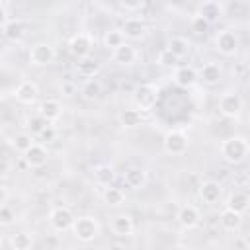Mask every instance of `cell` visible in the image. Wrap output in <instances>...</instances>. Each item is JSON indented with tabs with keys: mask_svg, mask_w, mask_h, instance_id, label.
Masks as SVG:
<instances>
[{
	"mask_svg": "<svg viewBox=\"0 0 250 250\" xmlns=\"http://www.w3.org/2000/svg\"><path fill=\"white\" fill-rule=\"evenodd\" d=\"M55 47L51 43H45V41H39L35 45H31L29 49V62L33 66H47L55 61Z\"/></svg>",
	"mask_w": 250,
	"mask_h": 250,
	"instance_id": "6",
	"label": "cell"
},
{
	"mask_svg": "<svg viewBox=\"0 0 250 250\" xmlns=\"http://www.w3.org/2000/svg\"><path fill=\"white\" fill-rule=\"evenodd\" d=\"M121 33H123V37L137 41V39H143V37H145L146 25H145L139 18H127V20L123 21V25H121Z\"/></svg>",
	"mask_w": 250,
	"mask_h": 250,
	"instance_id": "15",
	"label": "cell"
},
{
	"mask_svg": "<svg viewBox=\"0 0 250 250\" xmlns=\"http://www.w3.org/2000/svg\"><path fill=\"white\" fill-rule=\"evenodd\" d=\"M242 98L236 94V92H225L221 98H219V113L225 115V117H238L240 111H242Z\"/></svg>",
	"mask_w": 250,
	"mask_h": 250,
	"instance_id": "8",
	"label": "cell"
},
{
	"mask_svg": "<svg viewBox=\"0 0 250 250\" xmlns=\"http://www.w3.org/2000/svg\"><path fill=\"white\" fill-rule=\"evenodd\" d=\"M72 234L76 240L80 242H92L98 238L100 234V225L94 217L90 215H82V217H76L74 225H72Z\"/></svg>",
	"mask_w": 250,
	"mask_h": 250,
	"instance_id": "2",
	"label": "cell"
},
{
	"mask_svg": "<svg viewBox=\"0 0 250 250\" xmlns=\"http://www.w3.org/2000/svg\"><path fill=\"white\" fill-rule=\"evenodd\" d=\"M92 47H94V39L90 33H76L72 35V39L68 41V49L70 53L76 57V59H88V55L92 53Z\"/></svg>",
	"mask_w": 250,
	"mask_h": 250,
	"instance_id": "9",
	"label": "cell"
},
{
	"mask_svg": "<svg viewBox=\"0 0 250 250\" xmlns=\"http://www.w3.org/2000/svg\"><path fill=\"white\" fill-rule=\"evenodd\" d=\"M37 113L47 121V123H53L57 121L61 115H62V105L59 100H43L37 107Z\"/></svg>",
	"mask_w": 250,
	"mask_h": 250,
	"instance_id": "16",
	"label": "cell"
},
{
	"mask_svg": "<svg viewBox=\"0 0 250 250\" xmlns=\"http://www.w3.org/2000/svg\"><path fill=\"white\" fill-rule=\"evenodd\" d=\"M178 61L180 59H184L186 55H189V49H191V45H189V41L186 39V37H180V35H176V37H172L170 41H168V47H166Z\"/></svg>",
	"mask_w": 250,
	"mask_h": 250,
	"instance_id": "23",
	"label": "cell"
},
{
	"mask_svg": "<svg viewBox=\"0 0 250 250\" xmlns=\"http://www.w3.org/2000/svg\"><path fill=\"white\" fill-rule=\"evenodd\" d=\"M221 76H223V68H221V64H217V62H207V64H203V68L199 70V78H201L205 84H209V86L219 84V82H221Z\"/></svg>",
	"mask_w": 250,
	"mask_h": 250,
	"instance_id": "22",
	"label": "cell"
},
{
	"mask_svg": "<svg viewBox=\"0 0 250 250\" xmlns=\"http://www.w3.org/2000/svg\"><path fill=\"white\" fill-rule=\"evenodd\" d=\"M119 121H121L123 127L133 129V127H139V125H141L143 115H141L139 109H123V111L119 113Z\"/></svg>",
	"mask_w": 250,
	"mask_h": 250,
	"instance_id": "29",
	"label": "cell"
},
{
	"mask_svg": "<svg viewBox=\"0 0 250 250\" xmlns=\"http://www.w3.org/2000/svg\"><path fill=\"white\" fill-rule=\"evenodd\" d=\"M162 145H164V150H166L168 154H172V156H182V154H186L188 148H189V139H188V135H186L184 131L172 129V131H168V133L164 135Z\"/></svg>",
	"mask_w": 250,
	"mask_h": 250,
	"instance_id": "3",
	"label": "cell"
},
{
	"mask_svg": "<svg viewBox=\"0 0 250 250\" xmlns=\"http://www.w3.org/2000/svg\"><path fill=\"white\" fill-rule=\"evenodd\" d=\"M37 96H39V88H37V84L31 82V80L20 82V84L16 86V90H14V98H16L20 104H23V105L35 104Z\"/></svg>",
	"mask_w": 250,
	"mask_h": 250,
	"instance_id": "11",
	"label": "cell"
},
{
	"mask_svg": "<svg viewBox=\"0 0 250 250\" xmlns=\"http://www.w3.org/2000/svg\"><path fill=\"white\" fill-rule=\"evenodd\" d=\"M197 16L205 18L209 23H215L217 20H221L225 16V6L217 0H207L203 4H199V10H197Z\"/></svg>",
	"mask_w": 250,
	"mask_h": 250,
	"instance_id": "14",
	"label": "cell"
},
{
	"mask_svg": "<svg viewBox=\"0 0 250 250\" xmlns=\"http://www.w3.org/2000/svg\"><path fill=\"white\" fill-rule=\"evenodd\" d=\"M23 160H25V164H27L29 168H41V166H45L47 160H49V150H47L43 145L35 143V145L23 154Z\"/></svg>",
	"mask_w": 250,
	"mask_h": 250,
	"instance_id": "13",
	"label": "cell"
},
{
	"mask_svg": "<svg viewBox=\"0 0 250 250\" xmlns=\"http://www.w3.org/2000/svg\"><path fill=\"white\" fill-rule=\"evenodd\" d=\"M10 145H12V148H14L16 152L25 154V152L35 145V141H33V137H31L29 133H18V135H14V137H12Z\"/></svg>",
	"mask_w": 250,
	"mask_h": 250,
	"instance_id": "26",
	"label": "cell"
},
{
	"mask_svg": "<svg viewBox=\"0 0 250 250\" xmlns=\"http://www.w3.org/2000/svg\"><path fill=\"white\" fill-rule=\"evenodd\" d=\"M8 174H10V162H8V156H4V160H2V180H6Z\"/></svg>",
	"mask_w": 250,
	"mask_h": 250,
	"instance_id": "43",
	"label": "cell"
},
{
	"mask_svg": "<svg viewBox=\"0 0 250 250\" xmlns=\"http://www.w3.org/2000/svg\"><path fill=\"white\" fill-rule=\"evenodd\" d=\"M10 21L12 20H10V12H8V4L4 0H0V25L6 27Z\"/></svg>",
	"mask_w": 250,
	"mask_h": 250,
	"instance_id": "38",
	"label": "cell"
},
{
	"mask_svg": "<svg viewBox=\"0 0 250 250\" xmlns=\"http://www.w3.org/2000/svg\"><path fill=\"white\" fill-rule=\"evenodd\" d=\"M102 199H104V203L109 205V207H119V205L125 203V191H123L121 188L107 186V188H104Z\"/></svg>",
	"mask_w": 250,
	"mask_h": 250,
	"instance_id": "24",
	"label": "cell"
},
{
	"mask_svg": "<svg viewBox=\"0 0 250 250\" xmlns=\"http://www.w3.org/2000/svg\"><path fill=\"white\" fill-rule=\"evenodd\" d=\"M176 219H178V223H180L182 229L191 230V229H195V227L199 225L201 213H199V209H197L195 205H189V203H188V205H182V207L178 209Z\"/></svg>",
	"mask_w": 250,
	"mask_h": 250,
	"instance_id": "10",
	"label": "cell"
},
{
	"mask_svg": "<svg viewBox=\"0 0 250 250\" xmlns=\"http://www.w3.org/2000/svg\"><path fill=\"white\" fill-rule=\"evenodd\" d=\"M10 246L12 250H31L33 248V236L29 232H14L10 236Z\"/></svg>",
	"mask_w": 250,
	"mask_h": 250,
	"instance_id": "27",
	"label": "cell"
},
{
	"mask_svg": "<svg viewBox=\"0 0 250 250\" xmlns=\"http://www.w3.org/2000/svg\"><path fill=\"white\" fill-rule=\"evenodd\" d=\"M109 229L115 236H131L133 230H135V223H133V217L127 215V213H121V215H115L109 223Z\"/></svg>",
	"mask_w": 250,
	"mask_h": 250,
	"instance_id": "12",
	"label": "cell"
},
{
	"mask_svg": "<svg viewBox=\"0 0 250 250\" xmlns=\"http://www.w3.org/2000/svg\"><path fill=\"white\" fill-rule=\"evenodd\" d=\"M227 209L234 211V213H246L250 209V197L244 193V191H234L229 195L227 199Z\"/></svg>",
	"mask_w": 250,
	"mask_h": 250,
	"instance_id": "21",
	"label": "cell"
},
{
	"mask_svg": "<svg viewBox=\"0 0 250 250\" xmlns=\"http://www.w3.org/2000/svg\"><path fill=\"white\" fill-rule=\"evenodd\" d=\"M100 90H102L100 82L90 80V82H86V86L82 88V96H84L86 100H94V98H98V96H100Z\"/></svg>",
	"mask_w": 250,
	"mask_h": 250,
	"instance_id": "35",
	"label": "cell"
},
{
	"mask_svg": "<svg viewBox=\"0 0 250 250\" xmlns=\"http://www.w3.org/2000/svg\"><path fill=\"white\" fill-rule=\"evenodd\" d=\"M219 223L225 230H236L240 225H242V215L240 213H234L230 209H223L221 215H219Z\"/></svg>",
	"mask_w": 250,
	"mask_h": 250,
	"instance_id": "25",
	"label": "cell"
},
{
	"mask_svg": "<svg viewBox=\"0 0 250 250\" xmlns=\"http://www.w3.org/2000/svg\"><path fill=\"white\" fill-rule=\"evenodd\" d=\"M225 250H238L236 246H229V248H225Z\"/></svg>",
	"mask_w": 250,
	"mask_h": 250,
	"instance_id": "45",
	"label": "cell"
},
{
	"mask_svg": "<svg viewBox=\"0 0 250 250\" xmlns=\"http://www.w3.org/2000/svg\"><path fill=\"white\" fill-rule=\"evenodd\" d=\"M61 92H62L64 96H72V94L76 92V88H74V84H72V82H62V86H61Z\"/></svg>",
	"mask_w": 250,
	"mask_h": 250,
	"instance_id": "40",
	"label": "cell"
},
{
	"mask_svg": "<svg viewBox=\"0 0 250 250\" xmlns=\"http://www.w3.org/2000/svg\"><path fill=\"white\" fill-rule=\"evenodd\" d=\"M133 102H135L139 111L152 109L158 102V88L154 84H141L133 94Z\"/></svg>",
	"mask_w": 250,
	"mask_h": 250,
	"instance_id": "4",
	"label": "cell"
},
{
	"mask_svg": "<svg viewBox=\"0 0 250 250\" xmlns=\"http://www.w3.org/2000/svg\"><path fill=\"white\" fill-rule=\"evenodd\" d=\"M111 59H113V62H117V64L129 66V64H133V62L137 61V51H135L133 45L123 43L121 47H117L115 51H111Z\"/></svg>",
	"mask_w": 250,
	"mask_h": 250,
	"instance_id": "18",
	"label": "cell"
},
{
	"mask_svg": "<svg viewBox=\"0 0 250 250\" xmlns=\"http://www.w3.org/2000/svg\"><path fill=\"white\" fill-rule=\"evenodd\" d=\"M16 221V213L10 205H0V225L2 227H10Z\"/></svg>",
	"mask_w": 250,
	"mask_h": 250,
	"instance_id": "36",
	"label": "cell"
},
{
	"mask_svg": "<svg viewBox=\"0 0 250 250\" xmlns=\"http://www.w3.org/2000/svg\"><path fill=\"white\" fill-rule=\"evenodd\" d=\"M123 182H125L129 188H133V189H141V188H145L146 182H148L146 170H143V168H139V166H131V168H127V170L123 172Z\"/></svg>",
	"mask_w": 250,
	"mask_h": 250,
	"instance_id": "17",
	"label": "cell"
},
{
	"mask_svg": "<svg viewBox=\"0 0 250 250\" xmlns=\"http://www.w3.org/2000/svg\"><path fill=\"white\" fill-rule=\"evenodd\" d=\"M8 195H10L8 186L2 184V186H0V205H8Z\"/></svg>",
	"mask_w": 250,
	"mask_h": 250,
	"instance_id": "42",
	"label": "cell"
},
{
	"mask_svg": "<svg viewBox=\"0 0 250 250\" xmlns=\"http://www.w3.org/2000/svg\"><path fill=\"white\" fill-rule=\"evenodd\" d=\"M221 193H223V188H221V184L215 182V180H207V182H203V184L199 186V197H201L205 203H217L219 197H221Z\"/></svg>",
	"mask_w": 250,
	"mask_h": 250,
	"instance_id": "19",
	"label": "cell"
},
{
	"mask_svg": "<svg viewBox=\"0 0 250 250\" xmlns=\"http://www.w3.org/2000/svg\"><path fill=\"white\" fill-rule=\"evenodd\" d=\"M221 156L225 162L229 164H240L246 160V156L250 154V143L240 137V135H234V137H229L221 143Z\"/></svg>",
	"mask_w": 250,
	"mask_h": 250,
	"instance_id": "1",
	"label": "cell"
},
{
	"mask_svg": "<svg viewBox=\"0 0 250 250\" xmlns=\"http://www.w3.org/2000/svg\"><path fill=\"white\" fill-rule=\"evenodd\" d=\"M176 62H178V59H176L168 49H162V51L158 53V57H156V64H160V66H164V68H172V66H176Z\"/></svg>",
	"mask_w": 250,
	"mask_h": 250,
	"instance_id": "34",
	"label": "cell"
},
{
	"mask_svg": "<svg viewBox=\"0 0 250 250\" xmlns=\"http://www.w3.org/2000/svg\"><path fill=\"white\" fill-rule=\"evenodd\" d=\"M189 25H191V31H195V33H205L207 29H209V21L205 20V18H201V16H193L191 18V21H189Z\"/></svg>",
	"mask_w": 250,
	"mask_h": 250,
	"instance_id": "37",
	"label": "cell"
},
{
	"mask_svg": "<svg viewBox=\"0 0 250 250\" xmlns=\"http://www.w3.org/2000/svg\"><path fill=\"white\" fill-rule=\"evenodd\" d=\"M39 137H41L43 141H53V139H55V129H53L51 125H47V127H45V131H43Z\"/></svg>",
	"mask_w": 250,
	"mask_h": 250,
	"instance_id": "41",
	"label": "cell"
},
{
	"mask_svg": "<svg viewBox=\"0 0 250 250\" xmlns=\"http://www.w3.org/2000/svg\"><path fill=\"white\" fill-rule=\"evenodd\" d=\"M74 221H76L74 213H72L68 207H64V205H59V207L51 209V213H49V225H51L53 230H57V232L72 230Z\"/></svg>",
	"mask_w": 250,
	"mask_h": 250,
	"instance_id": "5",
	"label": "cell"
},
{
	"mask_svg": "<svg viewBox=\"0 0 250 250\" xmlns=\"http://www.w3.org/2000/svg\"><path fill=\"white\" fill-rule=\"evenodd\" d=\"M215 45H217V51H219L221 55L232 57V55H236L240 41H238V35H236L234 29H223V31H219V35L215 37Z\"/></svg>",
	"mask_w": 250,
	"mask_h": 250,
	"instance_id": "7",
	"label": "cell"
},
{
	"mask_svg": "<svg viewBox=\"0 0 250 250\" xmlns=\"http://www.w3.org/2000/svg\"><path fill=\"white\" fill-rule=\"evenodd\" d=\"M123 43H125V37H123L121 29H109V31L104 33V47L115 51V49L121 47Z\"/></svg>",
	"mask_w": 250,
	"mask_h": 250,
	"instance_id": "30",
	"label": "cell"
},
{
	"mask_svg": "<svg viewBox=\"0 0 250 250\" xmlns=\"http://www.w3.org/2000/svg\"><path fill=\"white\" fill-rule=\"evenodd\" d=\"M78 72L82 76H96L100 72V64L94 59H82L78 61Z\"/></svg>",
	"mask_w": 250,
	"mask_h": 250,
	"instance_id": "33",
	"label": "cell"
},
{
	"mask_svg": "<svg viewBox=\"0 0 250 250\" xmlns=\"http://www.w3.org/2000/svg\"><path fill=\"white\" fill-rule=\"evenodd\" d=\"M49 123L39 115V113H35V115H31V117H27V121H25V127H27V131H29V135H41L43 131H45V127H47Z\"/></svg>",
	"mask_w": 250,
	"mask_h": 250,
	"instance_id": "31",
	"label": "cell"
},
{
	"mask_svg": "<svg viewBox=\"0 0 250 250\" xmlns=\"http://www.w3.org/2000/svg\"><path fill=\"white\" fill-rule=\"evenodd\" d=\"M197 80V72L191 66H176L174 68V82L180 88H189Z\"/></svg>",
	"mask_w": 250,
	"mask_h": 250,
	"instance_id": "20",
	"label": "cell"
},
{
	"mask_svg": "<svg viewBox=\"0 0 250 250\" xmlns=\"http://www.w3.org/2000/svg\"><path fill=\"white\" fill-rule=\"evenodd\" d=\"M2 33H4L6 39H10V41H18V39H21V35H23V25H21L20 21L12 20L6 27H2Z\"/></svg>",
	"mask_w": 250,
	"mask_h": 250,
	"instance_id": "32",
	"label": "cell"
},
{
	"mask_svg": "<svg viewBox=\"0 0 250 250\" xmlns=\"http://www.w3.org/2000/svg\"><path fill=\"white\" fill-rule=\"evenodd\" d=\"M168 250H186V248H184V246H180V244H178V246H170V248H168Z\"/></svg>",
	"mask_w": 250,
	"mask_h": 250,
	"instance_id": "44",
	"label": "cell"
},
{
	"mask_svg": "<svg viewBox=\"0 0 250 250\" xmlns=\"http://www.w3.org/2000/svg\"><path fill=\"white\" fill-rule=\"evenodd\" d=\"M119 6H121L123 10H129V12H131V10H141V8L145 6V2H141V0H137V2H121Z\"/></svg>",
	"mask_w": 250,
	"mask_h": 250,
	"instance_id": "39",
	"label": "cell"
},
{
	"mask_svg": "<svg viewBox=\"0 0 250 250\" xmlns=\"http://www.w3.org/2000/svg\"><path fill=\"white\" fill-rule=\"evenodd\" d=\"M113 178H115V172H113L111 166H107V164H100V166L94 168V180H96L100 186H104V188L111 186Z\"/></svg>",
	"mask_w": 250,
	"mask_h": 250,
	"instance_id": "28",
	"label": "cell"
}]
</instances>
